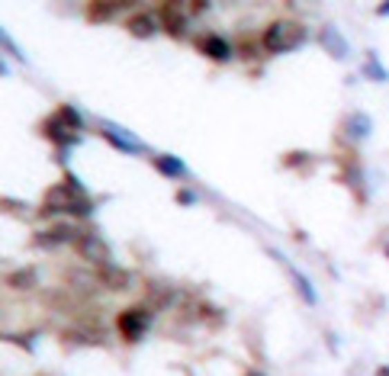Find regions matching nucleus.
Instances as JSON below:
<instances>
[{
  "label": "nucleus",
  "mask_w": 389,
  "mask_h": 376,
  "mask_svg": "<svg viewBox=\"0 0 389 376\" xmlns=\"http://www.w3.org/2000/svg\"><path fill=\"white\" fill-rule=\"evenodd\" d=\"M322 42H328V46H332V48H328V52H332L334 58H344V48H348V46H344V39L338 36V32H334L332 26H328V29H325V32H322Z\"/></svg>",
  "instance_id": "12"
},
{
  "label": "nucleus",
  "mask_w": 389,
  "mask_h": 376,
  "mask_svg": "<svg viewBox=\"0 0 389 376\" xmlns=\"http://www.w3.org/2000/svg\"><path fill=\"white\" fill-rule=\"evenodd\" d=\"M42 132H46L52 141H58V145H71V141H75V135H68V129H61L55 119H46V123H42Z\"/></svg>",
  "instance_id": "10"
},
{
  "label": "nucleus",
  "mask_w": 389,
  "mask_h": 376,
  "mask_svg": "<svg viewBox=\"0 0 389 376\" xmlns=\"http://www.w3.org/2000/svg\"><path fill=\"white\" fill-rule=\"evenodd\" d=\"M380 17H389V3H383L380 7Z\"/></svg>",
  "instance_id": "17"
},
{
  "label": "nucleus",
  "mask_w": 389,
  "mask_h": 376,
  "mask_svg": "<svg viewBox=\"0 0 389 376\" xmlns=\"http://www.w3.org/2000/svg\"><path fill=\"white\" fill-rule=\"evenodd\" d=\"M196 48H200L206 58H213V61H229V58H232V46H229L222 36H216V32H209V36L200 39Z\"/></svg>",
  "instance_id": "5"
},
{
  "label": "nucleus",
  "mask_w": 389,
  "mask_h": 376,
  "mask_svg": "<svg viewBox=\"0 0 389 376\" xmlns=\"http://www.w3.org/2000/svg\"><path fill=\"white\" fill-rule=\"evenodd\" d=\"M377 376H389V367H380L377 370Z\"/></svg>",
  "instance_id": "18"
},
{
  "label": "nucleus",
  "mask_w": 389,
  "mask_h": 376,
  "mask_svg": "<svg viewBox=\"0 0 389 376\" xmlns=\"http://www.w3.org/2000/svg\"><path fill=\"white\" fill-rule=\"evenodd\" d=\"M116 3H91L87 7V17L93 19V23H103V19H110V17H116Z\"/></svg>",
  "instance_id": "11"
},
{
  "label": "nucleus",
  "mask_w": 389,
  "mask_h": 376,
  "mask_svg": "<svg viewBox=\"0 0 389 376\" xmlns=\"http://www.w3.org/2000/svg\"><path fill=\"white\" fill-rule=\"evenodd\" d=\"M306 39V26L296 23V19H274L267 29H264V48L270 55H283V52H293V48L303 46Z\"/></svg>",
  "instance_id": "1"
},
{
  "label": "nucleus",
  "mask_w": 389,
  "mask_h": 376,
  "mask_svg": "<svg viewBox=\"0 0 389 376\" xmlns=\"http://www.w3.org/2000/svg\"><path fill=\"white\" fill-rule=\"evenodd\" d=\"M367 77H370V81H386V68L380 65V61H373V55L367 58Z\"/></svg>",
  "instance_id": "14"
},
{
  "label": "nucleus",
  "mask_w": 389,
  "mask_h": 376,
  "mask_svg": "<svg viewBox=\"0 0 389 376\" xmlns=\"http://www.w3.org/2000/svg\"><path fill=\"white\" fill-rule=\"evenodd\" d=\"M100 277H103V283H106L110 290H126V286H129V273L116 270V267H110V264H103L100 267Z\"/></svg>",
  "instance_id": "7"
},
{
  "label": "nucleus",
  "mask_w": 389,
  "mask_h": 376,
  "mask_svg": "<svg viewBox=\"0 0 389 376\" xmlns=\"http://www.w3.org/2000/svg\"><path fill=\"white\" fill-rule=\"evenodd\" d=\"M126 29H129L135 39H149V36H155V17H149V13H135V17L126 23Z\"/></svg>",
  "instance_id": "6"
},
{
  "label": "nucleus",
  "mask_w": 389,
  "mask_h": 376,
  "mask_svg": "<svg viewBox=\"0 0 389 376\" xmlns=\"http://www.w3.org/2000/svg\"><path fill=\"white\" fill-rule=\"evenodd\" d=\"M177 199H180L184 206H190V203H193V193H187V190H184V193H180V197H177Z\"/></svg>",
  "instance_id": "16"
},
{
  "label": "nucleus",
  "mask_w": 389,
  "mask_h": 376,
  "mask_svg": "<svg viewBox=\"0 0 389 376\" xmlns=\"http://www.w3.org/2000/svg\"><path fill=\"white\" fill-rule=\"evenodd\" d=\"M77 251H81L87 261L97 264V267H103V264L110 261V248L103 245V238H97V235H81L77 238Z\"/></svg>",
  "instance_id": "4"
},
{
  "label": "nucleus",
  "mask_w": 389,
  "mask_h": 376,
  "mask_svg": "<svg viewBox=\"0 0 389 376\" xmlns=\"http://www.w3.org/2000/svg\"><path fill=\"white\" fill-rule=\"evenodd\" d=\"M61 129H68V132H77L81 129V116H77V110H71V106H58V113L52 116Z\"/></svg>",
  "instance_id": "9"
},
{
  "label": "nucleus",
  "mask_w": 389,
  "mask_h": 376,
  "mask_svg": "<svg viewBox=\"0 0 389 376\" xmlns=\"http://www.w3.org/2000/svg\"><path fill=\"white\" fill-rule=\"evenodd\" d=\"M386 257H389V245H386Z\"/></svg>",
  "instance_id": "19"
},
{
  "label": "nucleus",
  "mask_w": 389,
  "mask_h": 376,
  "mask_svg": "<svg viewBox=\"0 0 389 376\" xmlns=\"http://www.w3.org/2000/svg\"><path fill=\"white\" fill-rule=\"evenodd\" d=\"M155 168L164 174V177H184L187 168H184V161H177L171 158V155H161V158H155Z\"/></svg>",
  "instance_id": "8"
},
{
  "label": "nucleus",
  "mask_w": 389,
  "mask_h": 376,
  "mask_svg": "<svg viewBox=\"0 0 389 376\" xmlns=\"http://www.w3.org/2000/svg\"><path fill=\"white\" fill-rule=\"evenodd\" d=\"M161 29H164L171 39H184L187 29H190V19L180 13L177 3H164V7H161Z\"/></svg>",
  "instance_id": "3"
},
{
  "label": "nucleus",
  "mask_w": 389,
  "mask_h": 376,
  "mask_svg": "<svg viewBox=\"0 0 389 376\" xmlns=\"http://www.w3.org/2000/svg\"><path fill=\"white\" fill-rule=\"evenodd\" d=\"M116 328H120V335L129 341V344H135V341L145 335V328H149V315H145V309H126V312H120Z\"/></svg>",
  "instance_id": "2"
},
{
  "label": "nucleus",
  "mask_w": 389,
  "mask_h": 376,
  "mask_svg": "<svg viewBox=\"0 0 389 376\" xmlns=\"http://www.w3.org/2000/svg\"><path fill=\"white\" fill-rule=\"evenodd\" d=\"M290 273H293V283H296V290L303 293V299H306L309 306H315V290L309 286V280H306V277H303L299 270H293V267H290Z\"/></svg>",
  "instance_id": "13"
},
{
  "label": "nucleus",
  "mask_w": 389,
  "mask_h": 376,
  "mask_svg": "<svg viewBox=\"0 0 389 376\" xmlns=\"http://www.w3.org/2000/svg\"><path fill=\"white\" fill-rule=\"evenodd\" d=\"M251 376H258V373H251Z\"/></svg>",
  "instance_id": "20"
},
{
  "label": "nucleus",
  "mask_w": 389,
  "mask_h": 376,
  "mask_svg": "<svg viewBox=\"0 0 389 376\" xmlns=\"http://www.w3.org/2000/svg\"><path fill=\"white\" fill-rule=\"evenodd\" d=\"M10 286H19V290H26V286H32V270L13 273V277H10Z\"/></svg>",
  "instance_id": "15"
}]
</instances>
